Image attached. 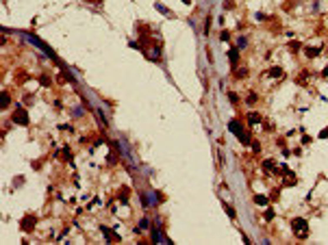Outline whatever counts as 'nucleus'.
Returning <instances> with one entry per match:
<instances>
[{
    "label": "nucleus",
    "mask_w": 328,
    "mask_h": 245,
    "mask_svg": "<svg viewBox=\"0 0 328 245\" xmlns=\"http://www.w3.org/2000/svg\"><path fill=\"white\" fill-rule=\"evenodd\" d=\"M2 107H4V109L9 107V93H7V91L2 93Z\"/></svg>",
    "instance_id": "16"
},
{
    "label": "nucleus",
    "mask_w": 328,
    "mask_h": 245,
    "mask_svg": "<svg viewBox=\"0 0 328 245\" xmlns=\"http://www.w3.org/2000/svg\"><path fill=\"white\" fill-rule=\"evenodd\" d=\"M259 121H261V115H259V113H248V124L254 126V124H259Z\"/></svg>",
    "instance_id": "7"
},
{
    "label": "nucleus",
    "mask_w": 328,
    "mask_h": 245,
    "mask_svg": "<svg viewBox=\"0 0 328 245\" xmlns=\"http://www.w3.org/2000/svg\"><path fill=\"white\" fill-rule=\"evenodd\" d=\"M152 241H154V243H159V241H161V232L157 230V228H152Z\"/></svg>",
    "instance_id": "12"
},
{
    "label": "nucleus",
    "mask_w": 328,
    "mask_h": 245,
    "mask_svg": "<svg viewBox=\"0 0 328 245\" xmlns=\"http://www.w3.org/2000/svg\"><path fill=\"white\" fill-rule=\"evenodd\" d=\"M128 200V189H122V202H126Z\"/></svg>",
    "instance_id": "20"
},
{
    "label": "nucleus",
    "mask_w": 328,
    "mask_h": 245,
    "mask_svg": "<svg viewBox=\"0 0 328 245\" xmlns=\"http://www.w3.org/2000/svg\"><path fill=\"white\" fill-rule=\"evenodd\" d=\"M319 54V48H307V57H317Z\"/></svg>",
    "instance_id": "9"
},
{
    "label": "nucleus",
    "mask_w": 328,
    "mask_h": 245,
    "mask_svg": "<svg viewBox=\"0 0 328 245\" xmlns=\"http://www.w3.org/2000/svg\"><path fill=\"white\" fill-rule=\"evenodd\" d=\"M291 226H293V232H296V236L298 239H307V234H309V224H307V219H302V217H296V219L291 221Z\"/></svg>",
    "instance_id": "1"
},
{
    "label": "nucleus",
    "mask_w": 328,
    "mask_h": 245,
    "mask_svg": "<svg viewBox=\"0 0 328 245\" xmlns=\"http://www.w3.org/2000/svg\"><path fill=\"white\" fill-rule=\"evenodd\" d=\"M220 39H222V41H228V39H230V35H228V33L224 31V33H222V35H220Z\"/></svg>",
    "instance_id": "21"
},
{
    "label": "nucleus",
    "mask_w": 328,
    "mask_h": 245,
    "mask_svg": "<svg viewBox=\"0 0 328 245\" xmlns=\"http://www.w3.org/2000/svg\"><path fill=\"white\" fill-rule=\"evenodd\" d=\"M228 59H230L232 65H237V61H239V50H235V48L228 50Z\"/></svg>",
    "instance_id": "6"
},
{
    "label": "nucleus",
    "mask_w": 328,
    "mask_h": 245,
    "mask_svg": "<svg viewBox=\"0 0 328 245\" xmlns=\"http://www.w3.org/2000/svg\"><path fill=\"white\" fill-rule=\"evenodd\" d=\"M154 7H157V9L161 11V13H170V11H168V9H165V7H163V4H154Z\"/></svg>",
    "instance_id": "25"
},
{
    "label": "nucleus",
    "mask_w": 328,
    "mask_h": 245,
    "mask_svg": "<svg viewBox=\"0 0 328 245\" xmlns=\"http://www.w3.org/2000/svg\"><path fill=\"white\" fill-rule=\"evenodd\" d=\"M326 137H328V128H324V130L319 132V139H326Z\"/></svg>",
    "instance_id": "27"
},
{
    "label": "nucleus",
    "mask_w": 328,
    "mask_h": 245,
    "mask_svg": "<svg viewBox=\"0 0 328 245\" xmlns=\"http://www.w3.org/2000/svg\"><path fill=\"white\" fill-rule=\"evenodd\" d=\"M228 100H230L232 104H237V102H239V96H237V93H232V91H230V93H228Z\"/></svg>",
    "instance_id": "15"
},
{
    "label": "nucleus",
    "mask_w": 328,
    "mask_h": 245,
    "mask_svg": "<svg viewBox=\"0 0 328 245\" xmlns=\"http://www.w3.org/2000/svg\"><path fill=\"white\" fill-rule=\"evenodd\" d=\"M228 130H230V132H235L237 137H239V135H243V128H241V124H239L237 119H232L230 124H228Z\"/></svg>",
    "instance_id": "4"
},
{
    "label": "nucleus",
    "mask_w": 328,
    "mask_h": 245,
    "mask_svg": "<svg viewBox=\"0 0 328 245\" xmlns=\"http://www.w3.org/2000/svg\"><path fill=\"white\" fill-rule=\"evenodd\" d=\"M263 217H265V221H272V219H274V208H267Z\"/></svg>",
    "instance_id": "10"
},
{
    "label": "nucleus",
    "mask_w": 328,
    "mask_h": 245,
    "mask_svg": "<svg viewBox=\"0 0 328 245\" xmlns=\"http://www.w3.org/2000/svg\"><path fill=\"white\" fill-rule=\"evenodd\" d=\"M93 2H100V0H93Z\"/></svg>",
    "instance_id": "29"
},
{
    "label": "nucleus",
    "mask_w": 328,
    "mask_h": 245,
    "mask_svg": "<svg viewBox=\"0 0 328 245\" xmlns=\"http://www.w3.org/2000/svg\"><path fill=\"white\" fill-rule=\"evenodd\" d=\"M146 228H148V219L143 217V219L139 221V230H146Z\"/></svg>",
    "instance_id": "18"
},
{
    "label": "nucleus",
    "mask_w": 328,
    "mask_h": 245,
    "mask_svg": "<svg viewBox=\"0 0 328 245\" xmlns=\"http://www.w3.org/2000/svg\"><path fill=\"white\" fill-rule=\"evenodd\" d=\"M254 202L257 204H267V197L265 195H254Z\"/></svg>",
    "instance_id": "14"
},
{
    "label": "nucleus",
    "mask_w": 328,
    "mask_h": 245,
    "mask_svg": "<svg viewBox=\"0 0 328 245\" xmlns=\"http://www.w3.org/2000/svg\"><path fill=\"white\" fill-rule=\"evenodd\" d=\"M322 74H324V76H328V67H324V72H322Z\"/></svg>",
    "instance_id": "28"
},
{
    "label": "nucleus",
    "mask_w": 328,
    "mask_h": 245,
    "mask_svg": "<svg viewBox=\"0 0 328 245\" xmlns=\"http://www.w3.org/2000/svg\"><path fill=\"white\" fill-rule=\"evenodd\" d=\"M289 48L296 52V50H300V43H298V41H291V43H289Z\"/></svg>",
    "instance_id": "19"
},
{
    "label": "nucleus",
    "mask_w": 328,
    "mask_h": 245,
    "mask_svg": "<svg viewBox=\"0 0 328 245\" xmlns=\"http://www.w3.org/2000/svg\"><path fill=\"white\" fill-rule=\"evenodd\" d=\"M41 85H46V87L50 85V78H48V76H41Z\"/></svg>",
    "instance_id": "26"
},
{
    "label": "nucleus",
    "mask_w": 328,
    "mask_h": 245,
    "mask_svg": "<svg viewBox=\"0 0 328 245\" xmlns=\"http://www.w3.org/2000/svg\"><path fill=\"white\" fill-rule=\"evenodd\" d=\"M263 169H265V171H272V169H274V160H265V163H263Z\"/></svg>",
    "instance_id": "13"
},
{
    "label": "nucleus",
    "mask_w": 328,
    "mask_h": 245,
    "mask_svg": "<svg viewBox=\"0 0 328 245\" xmlns=\"http://www.w3.org/2000/svg\"><path fill=\"white\" fill-rule=\"evenodd\" d=\"M13 121H18L20 126H26V124H29V113H26L24 109L18 107V109H15V113H13Z\"/></svg>",
    "instance_id": "2"
},
{
    "label": "nucleus",
    "mask_w": 328,
    "mask_h": 245,
    "mask_svg": "<svg viewBox=\"0 0 328 245\" xmlns=\"http://www.w3.org/2000/svg\"><path fill=\"white\" fill-rule=\"evenodd\" d=\"M270 76H274V78H280V76H282V70H280V67H272V70H270Z\"/></svg>",
    "instance_id": "8"
},
{
    "label": "nucleus",
    "mask_w": 328,
    "mask_h": 245,
    "mask_svg": "<svg viewBox=\"0 0 328 245\" xmlns=\"http://www.w3.org/2000/svg\"><path fill=\"white\" fill-rule=\"evenodd\" d=\"M246 43H248L246 37H239V39H237V46H239V48H246Z\"/></svg>",
    "instance_id": "17"
},
{
    "label": "nucleus",
    "mask_w": 328,
    "mask_h": 245,
    "mask_svg": "<svg viewBox=\"0 0 328 245\" xmlns=\"http://www.w3.org/2000/svg\"><path fill=\"white\" fill-rule=\"evenodd\" d=\"M102 234L109 239V243H115V241H120V234H115L113 230H109L107 226H102Z\"/></svg>",
    "instance_id": "3"
},
{
    "label": "nucleus",
    "mask_w": 328,
    "mask_h": 245,
    "mask_svg": "<svg viewBox=\"0 0 328 245\" xmlns=\"http://www.w3.org/2000/svg\"><path fill=\"white\" fill-rule=\"evenodd\" d=\"M61 154H63V158H72V152H70L68 148H65V150H63V152H61Z\"/></svg>",
    "instance_id": "24"
},
{
    "label": "nucleus",
    "mask_w": 328,
    "mask_h": 245,
    "mask_svg": "<svg viewBox=\"0 0 328 245\" xmlns=\"http://www.w3.org/2000/svg\"><path fill=\"white\" fill-rule=\"evenodd\" d=\"M254 102H257V96H254V93H250V96H248V104H254Z\"/></svg>",
    "instance_id": "22"
},
{
    "label": "nucleus",
    "mask_w": 328,
    "mask_h": 245,
    "mask_svg": "<svg viewBox=\"0 0 328 245\" xmlns=\"http://www.w3.org/2000/svg\"><path fill=\"white\" fill-rule=\"evenodd\" d=\"M33 226H35V217H24V219H22V228H24V230H31Z\"/></svg>",
    "instance_id": "5"
},
{
    "label": "nucleus",
    "mask_w": 328,
    "mask_h": 245,
    "mask_svg": "<svg viewBox=\"0 0 328 245\" xmlns=\"http://www.w3.org/2000/svg\"><path fill=\"white\" fill-rule=\"evenodd\" d=\"M237 139H239V141L243 143V146H248V143H250V135H246V132H243V135H239Z\"/></svg>",
    "instance_id": "11"
},
{
    "label": "nucleus",
    "mask_w": 328,
    "mask_h": 245,
    "mask_svg": "<svg viewBox=\"0 0 328 245\" xmlns=\"http://www.w3.org/2000/svg\"><path fill=\"white\" fill-rule=\"evenodd\" d=\"M224 208H226V213H228V217H235V210H232L230 206H226V204H224Z\"/></svg>",
    "instance_id": "23"
}]
</instances>
